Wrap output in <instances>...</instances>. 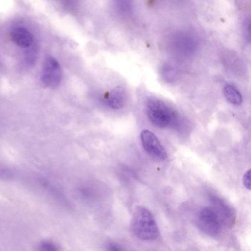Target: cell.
Segmentation results:
<instances>
[{
    "mask_svg": "<svg viewBox=\"0 0 251 251\" xmlns=\"http://www.w3.org/2000/svg\"><path fill=\"white\" fill-rule=\"evenodd\" d=\"M242 182H243L244 186L248 190H251V170H248L244 174Z\"/></svg>",
    "mask_w": 251,
    "mask_h": 251,
    "instance_id": "cell-12",
    "label": "cell"
},
{
    "mask_svg": "<svg viewBox=\"0 0 251 251\" xmlns=\"http://www.w3.org/2000/svg\"><path fill=\"white\" fill-rule=\"evenodd\" d=\"M242 30H243L242 31H243L244 37L249 42L251 41V21L250 20H245Z\"/></svg>",
    "mask_w": 251,
    "mask_h": 251,
    "instance_id": "cell-11",
    "label": "cell"
},
{
    "mask_svg": "<svg viewBox=\"0 0 251 251\" xmlns=\"http://www.w3.org/2000/svg\"><path fill=\"white\" fill-rule=\"evenodd\" d=\"M200 229L208 236H215L221 230V221L212 207H205L198 215Z\"/></svg>",
    "mask_w": 251,
    "mask_h": 251,
    "instance_id": "cell-3",
    "label": "cell"
},
{
    "mask_svg": "<svg viewBox=\"0 0 251 251\" xmlns=\"http://www.w3.org/2000/svg\"><path fill=\"white\" fill-rule=\"evenodd\" d=\"M127 100L126 89L122 86H116L108 94L107 97V104L110 108L119 110L125 106Z\"/></svg>",
    "mask_w": 251,
    "mask_h": 251,
    "instance_id": "cell-7",
    "label": "cell"
},
{
    "mask_svg": "<svg viewBox=\"0 0 251 251\" xmlns=\"http://www.w3.org/2000/svg\"><path fill=\"white\" fill-rule=\"evenodd\" d=\"M225 98L230 103L239 105L242 103L243 98L239 91L231 84H226L223 89Z\"/></svg>",
    "mask_w": 251,
    "mask_h": 251,
    "instance_id": "cell-9",
    "label": "cell"
},
{
    "mask_svg": "<svg viewBox=\"0 0 251 251\" xmlns=\"http://www.w3.org/2000/svg\"><path fill=\"white\" fill-rule=\"evenodd\" d=\"M108 249L112 250V251H120V250H121V248H120L118 245H115V244H114V245L110 244Z\"/></svg>",
    "mask_w": 251,
    "mask_h": 251,
    "instance_id": "cell-14",
    "label": "cell"
},
{
    "mask_svg": "<svg viewBox=\"0 0 251 251\" xmlns=\"http://www.w3.org/2000/svg\"><path fill=\"white\" fill-rule=\"evenodd\" d=\"M62 78L61 65L55 58L48 57L42 70V81L47 87L56 88Z\"/></svg>",
    "mask_w": 251,
    "mask_h": 251,
    "instance_id": "cell-5",
    "label": "cell"
},
{
    "mask_svg": "<svg viewBox=\"0 0 251 251\" xmlns=\"http://www.w3.org/2000/svg\"><path fill=\"white\" fill-rule=\"evenodd\" d=\"M146 114L151 123L157 127H168L174 120V112L161 100L150 99L147 102Z\"/></svg>",
    "mask_w": 251,
    "mask_h": 251,
    "instance_id": "cell-2",
    "label": "cell"
},
{
    "mask_svg": "<svg viewBox=\"0 0 251 251\" xmlns=\"http://www.w3.org/2000/svg\"><path fill=\"white\" fill-rule=\"evenodd\" d=\"M211 202L214 205L212 208L217 213L221 223L222 221L226 223H232L233 219V211L230 205L226 201L217 196L211 197Z\"/></svg>",
    "mask_w": 251,
    "mask_h": 251,
    "instance_id": "cell-6",
    "label": "cell"
},
{
    "mask_svg": "<svg viewBox=\"0 0 251 251\" xmlns=\"http://www.w3.org/2000/svg\"><path fill=\"white\" fill-rule=\"evenodd\" d=\"M11 37L13 42L22 48H30L33 43L31 33L24 27H16L11 31Z\"/></svg>",
    "mask_w": 251,
    "mask_h": 251,
    "instance_id": "cell-8",
    "label": "cell"
},
{
    "mask_svg": "<svg viewBox=\"0 0 251 251\" xmlns=\"http://www.w3.org/2000/svg\"><path fill=\"white\" fill-rule=\"evenodd\" d=\"M14 172L5 166L0 165V179L10 180L14 177Z\"/></svg>",
    "mask_w": 251,
    "mask_h": 251,
    "instance_id": "cell-10",
    "label": "cell"
},
{
    "mask_svg": "<svg viewBox=\"0 0 251 251\" xmlns=\"http://www.w3.org/2000/svg\"><path fill=\"white\" fill-rule=\"evenodd\" d=\"M140 138L144 149L152 158L159 161L167 159L168 155L165 148L152 131L149 130H142Z\"/></svg>",
    "mask_w": 251,
    "mask_h": 251,
    "instance_id": "cell-4",
    "label": "cell"
},
{
    "mask_svg": "<svg viewBox=\"0 0 251 251\" xmlns=\"http://www.w3.org/2000/svg\"><path fill=\"white\" fill-rule=\"evenodd\" d=\"M130 230L141 240H155L160 235L155 217L149 209L143 206L135 208L130 221Z\"/></svg>",
    "mask_w": 251,
    "mask_h": 251,
    "instance_id": "cell-1",
    "label": "cell"
},
{
    "mask_svg": "<svg viewBox=\"0 0 251 251\" xmlns=\"http://www.w3.org/2000/svg\"><path fill=\"white\" fill-rule=\"evenodd\" d=\"M40 250L46 251H57L58 248H56L55 245L50 243V242H44L40 245Z\"/></svg>",
    "mask_w": 251,
    "mask_h": 251,
    "instance_id": "cell-13",
    "label": "cell"
}]
</instances>
